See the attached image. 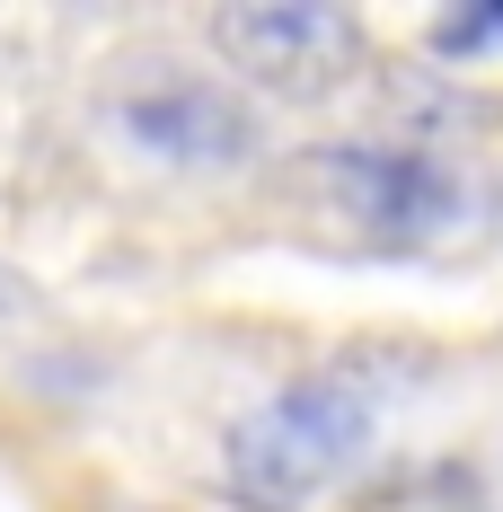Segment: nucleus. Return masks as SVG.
<instances>
[{"instance_id":"f257e3e1","label":"nucleus","mask_w":503,"mask_h":512,"mask_svg":"<svg viewBox=\"0 0 503 512\" xmlns=\"http://www.w3.org/2000/svg\"><path fill=\"white\" fill-rule=\"evenodd\" d=\"M371 451V398L353 371H309V380H283L265 407H248L230 424V495L248 512H292L309 504L318 486H336L353 460Z\"/></svg>"},{"instance_id":"f03ea898","label":"nucleus","mask_w":503,"mask_h":512,"mask_svg":"<svg viewBox=\"0 0 503 512\" xmlns=\"http://www.w3.org/2000/svg\"><path fill=\"white\" fill-rule=\"evenodd\" d=\"M98 124L142 159L168 168H248L256 159V106L221 89L195 62L168 53H115L98 71Z\"/></svg>"},{"instance_id":"7ed1b4c3","label":"nucleus","mask_w":503,"mask_h":512,"mask_svg":"<svg viewBox=\"0 0 503 512\" xmlns=\"http://www.w3.org/2000/svg\"><path fill=\"white\" fill-rule=\"evenodd\" d=\"M301 177L362 239L424 248V239L468 221V177L442 151H424V142H327V151L301 159Z\"/></svg>"},{"instance_id":"20e7f679","label":"nucleus","mask_w":503,"mask_h":512,"mask_svg":"<svg viewBox=\"0 0 503 512\" xmlns=\"http://www.w3.org/2000/svg\"><path fill=\"white\" fill-rule=\"evenodd\" d=\"M203 36L265 98H327L362 71V18L327 0H230L203 18Z\"/></svg>"},{"instance_id":"39448f33","label":"nucleus","mask_w":503,"mask_h":512,"mask_svg":"<svg viewBox=\"0 0 503 512\" xmlns=\"http://www.w3.org/2000/svg\"><path fill=\"white\" fill-rule=\"evenodd\" d=\"M433 45H442V53H486V45H503V9H451V18H433Z\"/></svg>"}]
</instances>
